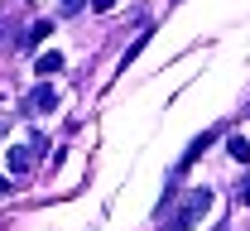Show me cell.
Returning <instances> with one entry per match:
<instances>
[{
  "label": "cell",
  "instance_id": "obj_1",
  "mask_svg": "<svg viewBox=\"0 0 250 231\" xmlns=\"http://www.w3.org/2000/svg\"><path fill=\"white\" fill-rule=\"evenodd\" d=\"M53 106H58V92H53L48 82H43V87H34V97L24 101V111H53Z\"/></svg>",
  "mask_w": 250,
  "mask_h": 231
},
{
  "label": "cell",
  "instance_id": "obj_2",
  "mask_svg": "<svg viewBox=\"0 0 250 231\" xmlns=\"http://www.w3.org/2000/svg\"><path fill=\"white\" fill-rule=\"evenodd\" d=\"M207 207H212V193H207V188H192V198H188L183 217H188V222H197V217H202Z\"/></svg>",
  "mask_w": 250,
  "mask_h": 231
},
{
  "label": "cell",
  "instance_id": "obj_3",
  "mask_svg": "<svg viewBox=\"0 0 250 231\" xmlns=\"http://www.w3.org/2000/svg\"><path fill=\"white\" fill-rule=\"evenodd\" d=\"M34 72H39V77H53V72H62V53H53V48H48V53H39Z\"/></svg>",
  "mask_w": 250,
  "mask_h": 231
},
{
  "label": "cell",
  "instance_id": "obj_4",
  "mask_svg": "<svg viewBox=\"0 0 250 231\" xmlns=\"http://www.w3.org/2000/svg\"><path fill=\"white\" fill-rule=\"evenodd\" d=\"M226 154H231L236 164H250V140L246 135H231V140H226Z\"/></svg>",
  "mask_w": 250,
  "mask_h": 231
},
{
  "label": "cell",
  "instance_id": "obj_5",
  "mask_svg": "<svg viewBox=\"0 0 250 231\" xmlns=\"http://www.w3.org/2000/svg\"><path fill=\"white\" fill-rule=\"evenodd\" d=\"M34 164V149H10V173H29Z\"/></svg>",
  "mask_w": 250,
  "mask_h": 231
},
{
  "label": "cell",
  "instance_id": "obj_6",
  "mask_svg": "<svg viewBox=\"0 0 250 231\" xmlns=\"http://www.w3.org/2000/svg\"><path fill=\"white\" fill-rule=\"evenodd\" d=\"M48 34H53V20H39V24L29 29V39H24V48H39V43H43Z\"/></svg>",
  "mask_w": 250,
  "mask_h": 231
},
{
  "label": "cell",
  "instance_id": "obj_7",
  "mask_svg": "<svg viewBox=\"0 0 250 231\" xmlns=\"http://www.w3.org/2000/svg\"><path fill=\"white\" fill-rule=\"evenodd\" d=\"M145 43H149V29L140 34V39H135V43H130V48H125V58H121V67H125V63H135V58H140V48H145Z\"/></svg>",
  "mask_w": 250,
  "mask_h": 231
},
{
  "label": "cell",
  "instance_id": "obj_8",
  "mask_svg": "<svg viewBox=\"0 0 250 231\" xmlns=\"http://www.w3.org/2000/svg\"><path fill=\"white\" fill-rule=\"evenodd\" d=\"M188 227H192V222H188L183 212H178V217H173V222H168V227H164V231H188Z\"/></svg>",
  "mask_w": 250,
  "mask_h": 231
},
{
  "label": "cell",
  "instance_id": "obj_9",
  "mask_svg": "<svg viewBox=\"0 0 250 231\" xmlns=\"http://www.w3.org/2000/svg\"><path fill=\"white\" fill-rule=\"evenodd\" d=\"M58 10H62V15H77V10H82V0H58Z\"/></svg>",
  "mask_w": 250,
  "mask_h": 231
},
{
  "label": "cell",
  "instance_id": "obj_10",
  "mask_svg": "<svg viewBox=\"0 0 250 231\" xmlns=\"http://www.w3.org/2000/svg\"><path fill=\"white\" fill-rule=\"evenodd\" d=\"M92 10H96V15H106V10H116V0H92Z\"/></svg>",
  "mask_w": 250,
  "mask_h": 231
},
{
  "label": "cell",
  "instance_id": "obj_11",
  "mask_svg": "<svg viewBox=\"0 0 250 231\" xmlns=\"http://www.w3.org/2000/svg\"><path fill=\"white\" fill-rule=\"evenodd\" d=\"M241 202H250V178H246V183H241Z\"/></svg>",
  "mask_w": 250,
  "mask_h": 231
},
{
  "label": "cell",
  "instance_id": "obj_12",
  "mask_svg": "<svg viewBox=\"0 0 250 231\" xmlns=\"http://www.w3.org/2000/svg\"><path fill=\"white\" fill-rule=\"evenodd\" d=\"M5 193H10V178H5V173H0V198H5Z\"/></svg>",
  "mask_w": 250,
  "mask_h": 231
},
{
  "label": "cell",
  "instance_id": "obj_13",
  "mask_svg": "<svg viewBox=\"0 0 250 231\" xmlns=\"http://www.w3.org/2000/svg\"><path fill=\"white\" fill-rule=\"evenodd\" d=\"M5 130H10V126H5V121H0V135H5Z\"/></svg>",
  "mask_w": 250,
  "mask_h": 231
}]
</instances>
